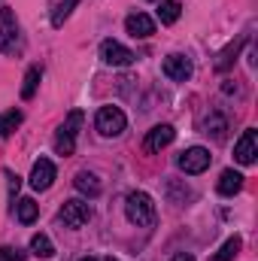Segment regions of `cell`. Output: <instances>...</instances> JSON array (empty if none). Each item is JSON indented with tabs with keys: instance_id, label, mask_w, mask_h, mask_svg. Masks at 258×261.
Masks as SVG:
<instances>
[{
	"instance_id": "obj_16",
	"label": "cell",
	"mask_w": 258,
	"mask_h": 261,
	"mask_svg": "<svg viewBox=\"0 0 258 261\" xmlns=\"http://www.w3.org/2000/svg\"><path fill=\"white\" fill-rule=\"evenodd\" d=\"M31 252H34L37 258H52V255H55V246H52V240H49L46 234H34V237H31Z\"/></svg>"
},
{
	"instance_id": "obj_24",
	"label": "cell",
	"mask_w": 258,
	"mask_h": 261,
	"mask_svg": "<svg viewBox=\"0 0 258 261\" xmlns=\"http://www.w3.org/2000/svg\"><path fill=\"white\" fill-rule=\"evenodd\" d=\"M0 261H24V252L18 246H3L0 249Z\"/></svg>"
},
{
	"instance_id": "obj_19",
	"label": "cell",
	"mask_w": 258,
	"mask_h": 261,
	"mask_svg": "<svg viewBox=\"0 0 258 261\" xmlns=\"http://www.w3.org/2000/svg\"><path fill=\"white\" fill-rule=\"evenodd\" d=\"M240 246H243V240H240L237 234H234V237H228V240H225V246L216 252V261H234V258H237V252H240Z\"/></svg>"
},
{
	"instance_id": "obj_11",
	"label": "cell",
	"mask_w": 258,
	"mask_h": 261,
	"mask_svg": "<svg viewBox=\"0 0 258 261\" xmlns=\"http://www.w3.org/2000/svg\"><path fill=\"white\" fill-rule=\"evenodd\" d=\"M52 182H55V164H52L49 158H40V161L34 164V170H31V186H34L37 192H46Z\"/></svg>"
},
{
	"instance_id": "obj_8",
	"label": "cell",
	"mask_w": 258,
	"mask_h": 261,
	"mask_svg": "<svg viewBox=\"0 0 258 261\" xmlns=\"http://www.w3.org/2000/svg\"><path fill=\"white\" fill-rule=\"evenodd\" d=\"M258 155V130L249 128L243 130V137L237 140V146H234V158L240 161V164H252Z\"/></svg>"
},
{
	"instance_id": "obj_10",
	"label": "cell",
	"mask_w": 258,
	"mask_h": 261,
	"mask_svg": "<svg viewBox=\"0 0 258 261\" xmlns=\"http://www.w3.org/2000/svg\"><path fill=\"white\" fill-rule=\"evenodd\" d=\"M192 61L186 58V55H167L164 58V76L167 79H173V82H186V79H192Z\"/></svg>"
},
{
	"instance_id": "obj_18",
	"label": "cell",
	"mask_w": 258,
	"mask_h": 261,
	"mask_svg": "<svg viewBox=\"0 0 258 261\" xmlns=\"http://www.w3.org/2000/svg\"><path fill=\"white\" fill-rule=\"evenodd\" d=\"M40 76H43V70H40V67H31V70L24 73V85H21V97H24V100H31V97L37 94Z\"/></svg>"
},
{
	"instance_id": "obj_21",
	"label": "cell",
	"mask_w": 258,
	"mask_h": 261,
	"mask_svg": "<svg viewBox=\"0 0 258 261\" xmlns=\"http://www.w3.org/2000/svg\"><path fill=\"white\" fill-rule=\"evenodd\" d=\"M240 46H243V40H237V43H231L222 55H219V61H216V70H228V67L234 64V58H237V52H240Z\"/></svg>"
},
{
	"instance_id": "obj_28",
	"label": "cell",
	"mask_w": 258,
	"mask_h": 261,
	"mask_svg": "<svg viewBox=\"0 0 258 261\" xmlns=\"http://www.w3.org/2000/svg\"><path fill=\"white\" fill-rule=\"evenodd\" d=\"M107 261H119V258H113V255H110V258H107Z\"/></svg>"
},
{
	"instance_id": "obj_12",
	"label": "cell",
	"mask_w": 258,
	"mask_h": 261,
	"mask_svg": "<svg viewBox=\"0 0 258 261\" xmlns=\"http://www.w3.org/2000/svg\"><path fill=\"white\" fill-rule=\"evenodd\" d=\"M125 31H128L131 37L146 40V37H152V34H155V21H152L146 12H131L128 18H125Z\"/></svg>"
},
{
	"instance_id": "obj_6",
	"label": "cell",
	"mask_w": 258,
	"mask_h": 261,
	"mask_svg": "<svg viewBox=\"0 0 258 261\" xmlns=\"http://www.w3.org/2000/svg\"><path fill=\"white\" fill-rule=\"evenodd\" d=\"M88 219H91V206H88L85 200H79V197L64 200V206H61V222H64L67 228H82V225H88Z\"/></svg>"
},
{
	"instance_id": "obj_27",
	"label": "cell",
	"mask_w": 258,
	"mask_h": 261,
	"mask_svg": "<svg viewBox=\"0 0 258 261\" xmlns=\"http://www.w3.org/2000/svg\"><path fill=\"white\" fill-rule=\"evenodd\" d=\"M79 261H100V258H94V255H85V258H79Z\"/></svg>"
},
{
	"instance_id": "obj_7",
	"label": "cell",
	"mask_w": 258,
	"mask_h": 261,
	"mask_svg": "<svg viewBox=\"0 0 258 261\" xmlns=\"http://www.w3.org/2000/svg\"><path fill=\"white\" fill-rule=\"evenodd\" d=\"M134 52L131 49H125L122 43H116V40H104L100 43V61L104 64H110V67H128L134 64Z\"/></svg>"
},
{
	"instance_id": "obj_4",
	"label": "cell",
	"mask_w": 258,
	"mask_h": 261,
	"mask_svg": "<svg viewBox=\"0 0 258 261\" xmlns=\"http://www.w3.org/2000/svg\"><path fill=\"white\" fill-rule=\"evenodd\" d=\"M210 161H213V155H210V149H203V146H192V149H186L183 155H179V170L183 173H189V176H197V173H203L207 167H210Z\"/></svg>"
},
{
	"instance_id": "obj_17",
	"label": "cell",
	"mask_w": 258,
	"mask_h": 261,
	"mask_svg": "<svg viewBox=\"0 0 258 261\" xmlns=\"http://www.w3.org/2000/svg\"><path fill=\"white\" fill-rule=\"evenodd\" d=\"M179 12H183L179 0H161V6H158V18H161V24H173V21L179 18Z\"/></svg>"
},
{
	"instance_id": "obj_14",
	"label": "cell",
	"mask_w": 258,
	"mask_h": 261,
	"mask_svg": "<svg viewBox=\"0 0 258 261\" xmlns=\"http://www.w3.org/2000/svg\"><path fill=\"white\" fill-rule=\"evenodd\" d=\"M73 186H76V192H82V195H88V197L100 195V179L94 173H88V170H79L76 179H73Z\"/></svg>"
},
{
	"instance_id": "obj_26",
	"label": "cell",
	"mask_w": 258,
	"mask_h": 261,
	"mask_svg": "<svg viewBox=\"0 0 258 261\" xmlns=\"http://www.w3.org/2000/svg\"><path fill=\"white\" fill-rule=\"evenodd\" d=\"M170 261H194V258H192V255H189V252H179V255H173V258H170Z\"/></svg>"
},
{
	"instance_id": "obj_3",
	"label": "cell",
	"mask_w": 258,
	"mask_h": 261,
	"mask_svg": "<svg viewBox=\"0 0 258 261\" xmlns=\"http://www.w3.org/2000/svg\"><path fill=\"white\" fill-rule=\"evenodd\" d=\"M79 125H82V113H79V110H73V113L67 116V122L58 128V134H55V152H58V155H73Z\"/></svg>"
},
{
	"instance_id": "obj_25",
	"label": "cell",
	"mask_w": 258,
	"mask_h": 261,
	"mask_svg": "<svg viewBox=\"0 0 258 261\" xmlns=\"http://www.w3.org/2000/svg\"><path fill=\"white\" fill-rule=\"evenodd\" d=\"M6 179H9V195H15V192H18V186H21V179H18L15 173H9V170H6Z\"/></svg>"
},
{
	"instance_id": "obj_13",
	"label": "cell",
	"mask_w": 258,
	"mask_h": 261,
	"mask_svg": "<svg viewBox=\"0 0 258 261\" xmlns=\"http://www.w3.org/2000/svg\"><path fill=\"white\" fill-rule=\"evenodd\" d=\"M240 189H243V173H240V170H225V173L219 176V195L234 197Z\"/></svg>"
},
{
	"instance_id": "obj_15",
	"label": "cell",
	"mask_w": 258,
	"mask_h": 261,
	"mask_svg": "<svg viewBox=\"0 0 258 261\" xmlns=\"http://www.w3.org/2000/svg\"><path fill=\"white\" fill-rule=\"evenodd\" d=\"M15 216H18V222H21V225H34V222H37V216H40L37 200H34V197H21V200L15 203Z\"/></svg>"
},
{
	"instance_id": "obj_9",
	"label": "cell",
	"mask_w": 258,
	"mask_h": 261,
	"mask_svg": "<svg viewBox=\"0 0 258 261\" xmlns=\"http://www.w3.org/2000/svg\"><path fill=\"white\" fill-rule=\"evenodd\" d=\"M173 137H176L173 125H155V128L146 134L143 149H146V152H161L164 146H170V143H173Z\"/></svg>"
},
{
	"instance_id": "obj_23",
	"label": "cell",
	"mask_w": 258,
	"mask_h": 261,
	"mask_svg": "<svg viewBox=\"0 0 258 261\" xmlns=\"http://www.w3.org/2000/svg\"><path fill=\"white\" fill-rule=\"evenodd\" d=\"M76 3H79V0H61V3H58V9H55V15H52V24H55V28H61V24H64L67 15L73 12V6H76Z\"/></svg>"
},
{
	"instance_id": "obj_20",
	"label": "cell",
	"mask_w": 258,
	"mask_h": 261,
	"mask_svg": "<svg viewBox=\"0 0 258 261\" xmlns=\"http://www.w3.org/2000/svg\"><path fill=\"white\" fill-rule=\"evenodd\" d=\"M203 128H207L203 134H213L216 140H222V137H225V130H228V122H225V119H222L219 113H213V116H210V119L203 122Z\"/></svg>"
},
{
	"instance_id": "obj_1",
	"label": "cell",
	"mask_w": 258,
	"mask_h": 261,
	"mask_svg": "<svg viewBox=\"0 0 258 261\" xmlns=\"http://www.w3.org/2000/svg\"><path fill=\"white\" fill-rule=\"evenodd\" d=\"M125 213L137 228H152L155 225V203L146 192H131L125 200Z\"/></svg>"
},
{
	"instance_id": "obj_22",
	"label": "cell",
	"mask_w": 258,
	"mask_h": 261,
	"mask_svg": "<svg viewBox=\"0 0 258 261\" xmlns=\"http://www.w3.org/2000/svg\"><path fill=\"white\" fill-rule=\"evenodd\" d=\"M21 125V113L18 110H12V113H6L3 119H0V137H9V134H15V128Z\"/></svg>"
},
{
	"instance_id": "obj_2",
	"label": "cell",
	"mask_w": 258,
	"mask_h": 261,
	"mask_svg": "<svg viewBox=\"0 0 258 261\" xmlns=\"http://www.w3.org/2000/svg\"><path fill=\"white\" fill-rule=\"evenodd\" d=\"M94 128L100 137H119L122 130L128 128V119L119 107H100L94 116Z\"/></svg>"
},
{
	"instance_id": "obj_5",
	"label": "cell",
	"mask_w": 258,
	"mask_h": 261,
	"mask_svg": "<svg viewBox=\"0 0 258 261\" xmlns=\"http://www.w3.org/2000/svg\"><path fill=\"white\" fill-rule=\"evenodd\" d=\"M15 43H18V18L9 6L0 9V52L12 55L15 52Z\"/></svg>"
}]
</instances>
